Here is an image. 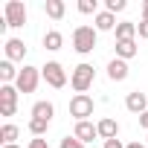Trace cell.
Segmentation results:
<instances>
[{"label":"cell","mask_w":148,"mask_h":148,"mask_svg":"<svg viewBox=\"0 0 148 148\" xmlns=\"http://www.w3.org/2000/svg\"><path fill=\"white\" fill-rule=\"evenodd\" d=\"M145 145H148V134H145Z\"/></svg>","instance_id":"cell-32"},{"label":"cell","mask_w":148,"mask_h":148,"mask_svg":"<svg viewBox=\"0 0 148 148\" xmlns=\"http://www.w3.org/2000/svg\"><path fill=\"white\" fill-rule=\"evenodd\" d=\"M41 76H44V82H47L49 87H55V90H61V87L67 84V70H64L58 61H47V64L41 67Z\"/></svg>","instance_id":"cell-4"},{"label":"cell","mask_w":148,"mask_h":148,"mask_svg":"<svg viewBox=\"0 0 148 148\" xmlns=\"http://www.w3.org/2000/svg\"><path fill=\"white\" fill-rule=\"evenodd\" d=\"M18 87L15 84H0V116H15L18 110Z\"/></svg>","instance_id":"cell-7"},{"label":"cell","mask_w":148,"mask_h":148,"mask_svg":"<svg viewBox=\"0 0 148 148\" xmlns=\"http://www.w3.org/2000/svg\"><path fill=\"white\" fill-rule=\"evenodd\" d=\"M116 58H122V61H131L136 52H139V47H136V38L134 41H116Z\"/></svg>","instance_id":"cell-13"},{"label":"cell","mask_w":148,"mask_h":148,"mask_svg":"<svg viewBox=\"0 0 148 148\" xmlns=\"http://www.w3.org/2000/svg\"><path fill=\"white\" fill-rule=\"evenodd\" d=\"M44 47H47L49 52H58V49L64 47V35H61L58 29H49V32L44 35Z\"/></svg>","instance_id":"cell-17"},{"label":"cell","mask_w":148,"mask_h":148,"mask_svg":"<svg viewBox=\"0 0 148 148\" xmlns=\"http://www.w3.org/2000/svg\"><path fill=\"white\" fill-rule=\"evenodd\" d=\"M136 35L148 41V21H142V23H136Z\"/></svg>","instance_id":"cell-26"},{"label":"cell","mask_w":148,"mask_h":148,"mask_svg":"<svg viewBox=\"0 0 148 148\" xmlns=\"http://www.w3.org/2000/svg\"><path fill=\"white\" fill-rule=\"evenodd\" d=\"M47 128H49V122H47V119H38V116H32V119H29V131H32V136H44V134H47Z\"/></svg>","instance_id":"cell-21"},{"label":"cell","mask_w":148,"mask_h":148,"mask_svg":"<svg viewBox=\"0 0 148 148\" xmlns=\"http://www.w3.org/2000/svg\"><path fill=\"white\" fill-rule=\"evenodd\" d=\"M93 79H96L93 64H79L76 70L70 73V87L76 90V93H87V90L93 87Z\"/></svg>","instance_id":"cell-2"},{"label":"cell","mask_w":148,"mask_h":148,"mask_svg":"<svg viewBox=\"0 0 148 148\" xmlns=\"http://www.w3.org/2000/svg\"><path fill=\"white\" fill-rule=\"evenodd\" d=\"M142 21H148V0L142 3Z\"/></svg>","instance_id":"cell-30"},{"label":"cell","mask_w":148,"mask_h":148,"mask_svg":"<svg viewBox=\"0 0 148 148\" xmlns=\"http://www.w3.org/2000/svg\"><path fill=\"white\" fill-rule=\"evenodd\" d=\"M3 21H6V26L21 29L26 23V6L21 3V0H9V3L3 6Z\"/></svg>","instance_id":"cell-6"},{"label":"cell","mask_w":148,"mask_h":148,"mask_svg":"<svg viewBox=\"0 0 148 148\" xmlns=\"http://www.w3.org/2000/svg\"><path fill=\"white\" fill-rule=\"evenodd\" d=\"M125 6H128L125 0H108V3H105V9H108L110 15H116V12H125Z\"/></svg>","instance_id":"cell-23"},{"label":"cell","mask_w":148,"mask_h":148,"mask_svg":"<svg viewBox=\"0 0 148 148\" xmlns=\"http://www.w3.org/2000/svg\"><path fill=\"white\" fill-rule=\"evenodd\" d=\"M73 136L82 139V142L87 145V142H93V139L99 136V128H96L90 119H87V122H76V131H73Z\"/></svg>","instance_id":"cell-9"},{"label":"cell","mask_w":148,"mask_h":148,"mask_svg":"<svg viewBox=\"0 0 148 148\" xmlns=\"http://www.w3.org/2000/svg\"><path fill=\"white\" fill-rule=\"evenodd\" d=\"M41 79H44V76H41V67H29V64H23V70H21V76H18L15 87H18L21 93H35Z\"/></svg>","instance_id":"cell-3"},{"label":"cell","mask_w":148,"mask_h":148,"mask_svg":"<svg viewBox=\"0 0 148 148\" xmlns=\"http://www.w3.org/2000/svg\"><path fill=\"white\" fill-rule=\"evenodd\" d=\"M18 125H12V122H6L3 128H0V139H3V145H15V139H18Z\"/></svg>","instance_id":"cell-20"},{"label":"cell","mask_w":148,"mask_h":148,"mask_svg":"<svg viewBox=\"0 0 148 148\" xmlns=\"http://www.w3.org/2000/svg\"><path fill=\"white\" fill-rule=\"evenodd\" d=\"M93 23H96V32H113L116 29V18L105 9V12H99L96 18H93Z\"/></svg>","instance_id":"cell-15"},{"label":"cell","mask_w":148,"mask_h":148,"mask_svg":"<svg viewBox=\"0 0 148 148\" xmlns=\"http://www.w3.org/2000/svg\"><path fill=\"white\" fill-rule=\"evenodd\" d=\"M3 49H6V58L9 61H23V55H26V44L21 38H9Z\"/></svg>","instance_id":"cell-12"},{"label":"cell","mask_w":148,"mask_h":148,"mask_svg":"<svg viewBox=\"0 0 148 148\" xmlns=\"http://www.w3.org/2000/svg\"><path fill=\"white\" fill-rule=\"evenodd\" d=\"M139 128H145V134H148V110L139 116Z\"/></svg>","instance_id":"cell-28"},{"label":"cell","mask_w":148,"mask_h":148,"mask_svg":"<svg viewBox=\"0 0 148 148\" xmlns=\"http://www.w3.org/2000/svg\"><path fill=\"white\" fill-rule=\"evenodd\" d=\"M32 116L52 122V116H55V108H52V102H35V105H32Z\"/></svg>","instance_id":"cell-18"},{"label":"cell","mask_w":148,"mask_h":148,"mask_svg":"<svg viewBox=\"0 0 148 148\" xmlns=\"http://www.w3.org/2000/svg\"><path fill=\"white\" fill-rule=\"evenodd\" d=\"M3 148H21V145H18V142H15V145H3Z\"/></svg>","instance_id":"cell-31"},{"label":"cell","mask_w":148,"mask_h":148,"mask_svg":"<svg viewBox=\"0 0 148 148\" xmlns=\"http://www.w3.org/2000/svg\"><path fill=\"white\" fill-rule=\"evenodd\" d=\"M128 61H122V58H113V61H108V79L110 82H125L128 79Z\"/></svg>","instance_id":"cell-10"},{"label":"cell","mask_w":148,"mask_h":148,"mask_svg":"<svg viewBox=\"0 0 148 148\" xmlns=\"http://www.w3.org/2000/svg\"><path fill=\"white\" fill-rule=\"evenodd\" d=\"M44 12H47L52 21H61L64 12H67V6H64V0H47V3H44Z\"/></svg>","instance_id":"cell-19"},{"label":"cell","mask_w":148,"mask_h":148,"mask_svg":"<svg viewBox=\"0 0 148 148\" xmlns=\"http://www.w3.org/2000/svg\"><path fill=\"white\" fill-rule=\"evenodd\" d=\"M26 148H49V145H47V139H44V136H35V139H29V145H26Z\"/></svg>","instance_id":"cell-25"},{"label":"cell","mask_w":148,"mask_h":148,"mask_svg":"<svg viewBox=\"0 0 148 148\" xmlns=\"http://www.w3.org/2000/svg\"><path fill=\"white\" fill-rule=\"evenodd\" d=\"M79 12L82 15H99V3H96V0H79Z\"/></svg>","instance_id":"cell-22"},{"label":"cell","mask_w":148,"mask_h":148,"mask_svg":"<svg viewBox=\"0 0 148 148\" xmlns=\"http://www.w3.org/2000/svg\"><path fill=\"white\" fill-rule=\"evenodd\" d=\"M61 148H84V142L76 139V136H64L61 139Z\"/></svg>","instance_id":"cell-24"},{"label":"cell","mask_w":148,"mask_h":148,"mask_svg":"<svg viewBox=\"0 0 148 148\" xmlns=\"http://www.w3.org/2000/svg\"><path fill=\"white\" fill-rule=\"evenodd\" d=\"M96 128H99V136L108 142V139H116L119 136V122L116 119H110V116H105V119H99L96 122Z\"/></svg>","instance_id":"cell-11"},{"label":"cell","mask_w":148,"mask_h":148,"mask_svg":"<svg viewBox=\"0 0 148 148\" xmlns=\"http://www.w3.org/2000/svg\"><path fill=\"white\" fill-rule=\"evenodd\" d=\"M70 116H76V122H87V116H93V99L87 93H76L70 99Z\"/></svg>","instance_id":"cell-5"},{"label":"cell","mask_w":148,"mask_h":148,"mask_svg":"<svg viewBox=\"0 0 148 148\" xmlns=\"http://www.w3.org/2000/svg\"><path fill=\"white\" fill-rule=\"evenodd\" d=\"M125 148H148V145H145V142H139V139H136V142H128V145H125Z\"/></svg>","instance_id":"cell-29"},{"label":"cell","mask_w":148,"mask_h":148,"mask_svg":"<svg viewBox=\"0 0 148 148\" xmlns=\"http://www.w3.org/2000/svg\"><path fill=\"white\" fill-rule=\"evenodd\" d=\"M18 76H21V70H15V64H12L9 58L0 61V82H3V84H15Z\"/></svg>","instance_id":"cell-14"},{"label":"cell","mask_w":148,"mask_h":148,"mask_svg":"<svg viewBox=\"0 0 148 148\" xmlns=\"http://www.w3.org/2000/svg\"><path fill=\"white\" fill-rule=\"evenodd\" d=\"M105 148H125V145H122V139L116 136V139H108V142H105Z\"/></svg>","instance_id":"cell-27"},{"label":"cell","mask_w":148,"mask_h":148,"mask_svg":"<svg viewBox=\"0 0 148 148\" xmlns=\"http://www.w3.org/2000/svg\"><path fill=\"white\" fill-rule=\"evenodd\" d=\"M125 108H128L131 113H136V116H142V113L148 110V96H145L142 90H131V93L125 96Z\"/></svg>","instance_id":"cell-8"},{"label":"cell","mask_w":148,"mask_h":148,"mask_svg":"<svg viewBox=\"0 0 148 148\" xmlns=\"http://www.w3.org/2000/svg\"><path fill=\"white\" fill-rule=\"evenodd\" d=\"M96 41H99L96 26H76L73 29V49L79 55H90L96 49Z\"/></svg>","instance_id":"cell-1"},{"label":"cell","mask_w":148,"mask_h":148,"mask_svg":"<svg viewBox=\"0 0 148 148\" xmlns=\"http://www.w3.org/2000/svg\"><path fill=\"white\" fill-rule=\"evenodd\" d=\"M116 41H134L136 38V23L134 21H122V23H116Z\"/></svg>","instance_id":"cell-16"}]
</instances>
